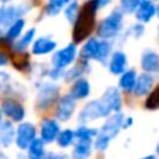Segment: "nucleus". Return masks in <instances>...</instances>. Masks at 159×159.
<instances>
[{"label":"nucleus","mask_w":159,"mask_h":159,"mask_svg":"<svg viewBox=\"0 0 159 159\" xmlns=\"http://www.w3.org/2000/svg\"><path fill=\"white\" fill-rule=\"evenodd\" d=\"M67 4H69V2H66V0H50L46 4L45 10H46V14H49V16H56V14L60 13L63 7L66 8Z\"/></svg>","instance_id":"27"},{"label":"nucleus","mask_w":159,"mask_h":159,"mask_svg":"<svg viewBox=\"0 0 159 159\" xmlns=\"http://www.w3.org/2000/svg\"><path fill=\"white\" fill-rule=\"evenodd\" d=\"M60 127L59 123L53 119H45L41 123V140L43 143H53L57 140L59 134H60Z\"/></svg>","instance_id":"12"},{"label":"nucleus","mask_w":159,"mask_h":159,"mask_svg":"<svg viewBox=\"0 0 159 159\" xmlns=\"http://www.w3.org/2000/svg\"><path fill=\"white\" fill-rule=\"evenodd\" d=\"M112 50V45L107 41L99 38H89L85 45L82 46V57L84 59H93L98 61H105L110 55Z\"/></svg>","instance_id":"3"},{"label":"nucleus","mask_w":159,"mask_h":159,"mask_svg":"<svg viewBox=\"0 0 159 159\" xmlns=\"http://www.w3.org/2000/svg\"><path fill=\"white\" fill-rule=\"evenodd\" d=\"M24 27H25V21L22 18L16 21L11 27H8L7 32H6V39H7V41H14V39H17L22 34Z\"/></svg>","instance_id":"26"},{"label":"nucleus","mask_w":159,"mask_h":159,"mask_svg":"<svg viewBox=\"0 0 159 159\" xmlns=\"http://www.w3.org/2000/svg\"><path fill=\"white\" fill-rule=\"evenodd\" d=\"M137 80H138L137 73H135L134 70H127V71L124 73V74H121L120 78H119V87L123 91H126V92H131L135 88Z\"/></svg>","instance_id":"21"},{"label":"nucleus","mask_w":159,"mask_h":159,"mask_svg":"<svg viewBox=\"0 0 159 159\" xmlns=\"http://www.w3.org/2000/svg\"><path fill=\"white\" fill-rule=\"evenodd\" d=\"M59 98V87L53 82H43L36 93V109L45 110L50 107Z\"/></svg>","instance_id":"5"},{"label":"nucleus","mask_w":159,"mask_h":159,"mask_svg":"<svg viewBox=\"0 0 159 159\" xmlns=\"http://www.w3.org/2000/svg\"><path fill=\"white\" fill-rule=\"evenodd\" d=\"M131 32L134 36H141L144 34V25L143 24H134L131 27Z\"/></svg>","instance_id":"34"},{"label":"nucleus","mask_w":159,"mask_h":159,"mask_svg":"<svg viewBox=\"0 0 159 159\" xmlns=\"http://www.w3.org/2000/svg\"><path fill=\"white\" fill-rule=\"evenodd\" d=\"M155 14H157V6L152 2H148V0L141 2L137 11H135V17H137L138 21H141V24L149 22Z\"/></svg>","instance_id":"15"},{"label":"nucleus","mask_w":159,"mask_h":159,"mask_svg":"<svg viewBox=\"0 0 159 159\" xmlns=\"http://www.w3.org/2000/svg\"><path fill=\"white\" fill-rule=\"evenodd\" d=\"M2 112L7 116L8 119H11L13 121H20L24 120L25 117V109L20 102L14 101V99H6L2 103Z\"/></svg>","instance_id":"10"},{"label":"nucleus","mask_w":159,"mask_h":159,"mask_svg":"<svg viewBox=\"0 0 159 159\" xmlns=\"http://www.w3.org/2000/svg\"><path fill=\"white\" fill-rule=\"evenodd\" d=\"M74 137H75V134H74V131L73 130H63V131L59 134V137H57V144H59V147H61V148H67V147H70L73 144V141H74Z\"/></svg>","instance_id":"28"},{"label":"nucleus","mask_w":159,"mask_h":159,"mask_svg":"<svg viewBox=\"0 0 159 159\" xmlns=\"http://www.w3.org/2000/svg\"><path fill=\"white\" fill-rule=\"evenodd\" d=\"M13 64L16 69L24 70V69H27V67H30L31 61H30V57H28L27 53H17V55L13 56Z\"/></svg>","instance_id":"30"},{"label":"nucleus","mask_w":159,"mask_h":159,"mask_svg":"<svg viewBox=\"0 0 159 159\" xmlns=\"http://www.w3.org/2000/svg\"><path fill=\"white\" fill-rule=\"evenodd\" d=\"M145 107L149 110L159 109V85L155 89H152V92L149 93V96L145 101Z\"/></svg>","instance_id":"31"},{"label":"nucleus","mask_w":159,"mask_h":159,"mask_svg":"<svg viewBox=\"0 0 159 159\" xmlns=\"http://www.w3.org/2000/svg\"><path fill=\"white\" fill-rule=\"evenodd\" d=\"M45 159H67L66 155H60V154H55V152H50V154H46Z\"/></svg>","instance_id":"36"},{"label":"nucleus","mask_w":159,"mask_h":159,"mask_svg":"<svg viewBox=\"0 0 159 159\" xmlns=\"http://www.w3.org/2000/svg\"><path fill=\"white\" fill-rule=\"evenodd\" d=\"M110 140H112V138H109L107 135L102 134V133L99 131V134H98V137H96L95 144H93V145H95V148L98 149V151H105V149L109 147Z\"/></svg>","instance_id":"32"},{"label":"nucleus","mask_w":159,"mask_h":159,"mask_svg":"<svg viewBox=\"0 0 159 159\" xmlns=\"http://www.w3.org/2000/svg\"><path fill=\"white\" fill-rule=\"evenodd\" d=\"M2 36H3V32H2V30H0V38H2Z\"/></svg>","instance_id":"42"},{"label":"nucleus","mask_w":159,"mask_h":159,"mask_svg":"<svg viewBox=\"0 0 159 159\" xmlns=\"http://www.w3.org/2000/svg\"><path fill=\"white\" fill-rule=\"evenodd\" d=\"M92 152L91 141H78L73 149V159H88Z\"/></svg>","instance_id":"22"},{"label":"nucleus","mask_w":159,"mask_h":159,"mask_svg":"<svg viewBox=\"0 0 159 159\" xmlns=\"http://www.w3.org/2000/svg\"><path fill=\"white\" fill-rule=\"evenodd\" d=\"M143 159H155L154 155H148V157H145V158H143Z\"/></svg>","instance_id":"38"},{"label":"nucleus","mask_w":159,"mask_h":159,"mask_svg":"<svg viewBox=\"0 0 159 159\" xmlns=\"http://www.w3.org/2000/svg\"><path fill=\"white\" fill-rule=\"evenodd\" d=\"M107 2H99V0H92V2L84 3L80 8L78 17L73 27V39L75 43H80L84 39H87L91 35L93 27H95L96 13L102 6H106Z\"/></svg>","instance_id":"1"},{"label":"nucleus","mask_w":159,"mask_h":159,"mask_svg":"<svg viewBox=\"0 0 159 159\" xmlns=\"http://www.w3.org/2000/svg\"><path fill=\"white\" fill-rule=\"evenodd\" d=\"M75 57H77V46H75L74 43L67 45L66 48L57 50V52L52 56L53 69L64 71V69H66L67 66H70V64L75 60Z\"/></svg>","instance_id":"7"},{"label":"nucleus","mask_w":159,"mask_h":159,"mask_svg":"<svg viewBox=\"0 0 159 159\" xmlns=\"http://www.w3.org/2000/svg\"><path fill=\"white\" fill-rule=\"evenodd\" d=\"M43 141L41 138H36L32 144L30 145L28 151V159H45L46 154H45V145Z\"/></svg>","instance_id":"23"},{"label":"nucleus","mask_w":159,"mask_h":159,"mask_svg":"<svg viewBox=\"0 0 159 159\" xmlns=\"http://www.w3.org/2000/svg\"><path fill=\"white\" fill-rule=\"evenodd\" d=\"M123 27V13L120 10H113L107 17H105L98 25V36L99 39H112L119 35Z\"/></svg>","instance_id":"2"},{"label":"nucleus","mask_w":159,"mask_h":159,"mask_svg":"<svg viewBox=\"0 0 159 159\" xmlns=\"http://www.w3.org/2000/svg\"><path fill=\"white\" fill-rule=\"evenodd\" d=\"M91 93V84L87 78H80L73 84L71 91H70V95L75 99V101H80V99H85L88 98Z\"/></svg>","instance_id":"17"},{"label":"nucleus","mask_w":159,"mask_h":159,"mask_svg":"<svg viewBox=\"0 0 159 159\" xmlns=\"http://www.w3.org/2000/svg\"><path fill=\"white\" fill-rule=\"evenodd\" d=\"M34 38H35V28H31L28 32H25L24 35L20 38L18 42H16L14 45V49L17 50V53H24V50L32 43ZM34 45V43H32Z\"/></svg>","instance_id":"24"},{"label":"nucleus","mask_w":159,"mask_h":159,"mask_svg":"<svg viewBox=\"0 0 159 159\" xmlns=\"http://www.w3.org/2000/svg\"><path fill=\"white\" fill-rule=\"evenodd\" d=\"M133 124V119L131 117H127L126 120H124V129H127V127H130Z\"/></svg>","instance_id":"37"},{"label":"nucleus","mask_w":159,"mask_h":159,"mask_svg":"<svg viewBox=\"0 0 159 159\" xmlns=\"http://www.w3.org/2000/svg\"><path fill=\"white\" fill-rule=\"evenodd\" d=\"M102 99L109 105L110 110L112 112H116V113H120V109H121V96H120V92L119 89L116 88L110 87L105 91V93L102 95Z\"/></svg>","instance_id":"18"},{"label":"nucleus","mask_w":159,"mask_h":159,"mask_svg":"<svg viewBox=\"0 0 159 159\" xmlns=\"http://www.w3.org/2000/svg\"><path fill=\"white\" fill-rule=\"evenodd\" d=\"M55 49H56V42L52 41V39H49V38H46V36L36 39L32 45V53L36 56L52 53Z\"/></svg>","instance_id":"19"},{"label":"nucleus","mask_w":159,"mask_h":159,"mask_svg":"<svg viewBox=\"0 0 159 159\" xmlns=\"http://www.w3.org/2000/svg\"><path fill=\"white\" fill-rule=\"evenodd\" d=\"M157 14H158V17H159V4L157 6Z\"/></svg>","instance_id":"41"},{"label":"nucleus","mask_w":159,"mask_h":159,"mask_svg":"<svg viewBox=\"0 0 159 159\" xmlns=\"http://www.w3.org/2000/svg\"><path fill=\"white\" fill-rule=\"evenodd\" d=\"M157 155H158V157H159V144H158V145H157Z\"/></svg>","instance_id":"39"},{"label":"nucleus","mask_w":159,"mask_h":159,"mask_svg":"<svg viewBox=\"0 0 159 159\" xmlns=\"http://www.w3.org/2000/svg\"><path fill=\"white\" fill-rule=\"evenodd\" d=\"M36 140V129L32 123H21L16 130V145L20 149H28Z\"/></svg>","instance_id":"8"},{"label":"nucleus","mask_w":159,"mask_h":159,"mask_svg":"<svg viewBox=\"0 0 159 159\" xmlns=\"http://www.w3.org/2000/svg\"><path fill=\"white\" fill-rule=\"evenodd\" d=\"M28 11V4H7L3 3L0 6V24L2 25H13L16 21L21 20V17Z\"/></svg>","instance_id":"6"},{"label":"nucleus","mask_w":159,"mask_h":159,"mask_svg":"<svg viewBox=\"0 0 159 159\" xmlns=\"http://www.w3.org/2000/svg\"><path fill=\"white\" fill-rule=\"evenodd\" d=\"M140 3L141 2H137V0H123L120 3V8L123 13H134L137 11Z\"/></svg>","instance_id":"33"},{"label":"nucleus","mask_w":159,"mask_h":159,"mask_svg":"<svg viewBox=\"0 0 159 159\" xmlns=\"http://www.w3.org/2000/svg\"><path fill=\"white\" fill-rule=\"evenodd\" d=\"M80 4L77 2H71L67 4V7L64 8V16H66V18L69 20L71 24H74L75 20H77L78 17V13H80Z\"/></svg>","instance_id":"29"},{"label":"nucleus","mask_w":159,"mask_h":159,"mask_svg":"<svg viewBox=\"0 0 159 159\" xmlns=\"http://www.w3.org/2000/svg\"><path fill=\"white\" fill-rule=\"evenodd\" d=\"M74 134H75V137L78 138V141H91L92 138L98 137L99 131L96 129H92V127L80 126L74 131Z\"/></svg>","instance_id":"25"},{"label":"nucleus","mask_w":159,"mask_h":159,"mask_svg":"<svg viewBox=\"0 0 159 159\" xmlns=\"http://www.w3.org/2000/svg\"><path fill=\"white\" fill-rule=\"evenodd\" d=\"M112 113L109 105L103 101V99H96V101H91L89 103H87L82 110L78 115V121L81 123V126H85V123L91 120H96V119L107 117Z\"/></svg>","instance_id":"4"},{"label":"nucleus","mask_w":159,"mask_h":159,"mask_svg":"<svg viewBox=\"0 0 159 159\" xmlns=\"http://www.w3.org/2000/svg\"><path fill=\"white\" fill-rule=\"evenodd\" d=\"M141 67L147 74L159 71V55L154 50H145L141 56Z\"/></svg>","instance_id":"13"},{"label":"nucleus","mask_w":159,"mask_h":159,"mask_svg":"<svg viewBox=\"0 0 159 159\" xmlns=\"http://www.w3.org/2000/svg\"><path fill=\"white\" fill-rule=\"evenodd\" d=\"M16 141V130L10 121L0 123V148H8Z\"/></svg>","instance_id":"16"},{"label":"nucleus","mask_w":159,"mask_h":159,"mask_svg":"<svg viewBox=\"0 0 159 159\" xmlns=\"http://www.w3.org/2000/svg\"><path fill=\"white\" fill-rule=\"evenodd\" d=\"M2 116H3V112H2V109H0V123H2Z\"/></svg>","instance_id":"40"},{"label":"nucleus","mask_w":159,"mask_h":159,"mask_svg":"<svg viewBox=\"0 0 159 159\" xmlns=\"http://www.w3.org/2000/svg\"><path fill=\"white\" fill-rule=\"evenodd\" d=\"M7 63H8V56H7V53H6L4 50L0 49V67L6 66Z\"/></svg>","instance_id":"35"},{"label":"nucleus","mask_w":159,"mask_h":159,"mask_svg":"<svg viewBox=\"0 0 159 159\" xmlns=\"http://www.w3.org/2000/svg\"><path fill=\"white\" fill-rule=\"evenodd\" d=\"M75 105H77L75 103V99L73 98L70 93L61 96L57 102V106H56V112H55L56 117H57L60 121L69 120L75 110Z\"/></svg>","instance_id":"9"},{"label":"nucleus","mask_w":159,"mask_h":159,"mask_svg":"<svg viewBox=\"0 0 159 159\" xmlns=\"http://www.w3.org/2000/svg\"><path fill=\"white\" fill-rule=\"evenodd\" d=\"M127 56L124 52H115L110 57V63H109V71L115 75H121L127 71Z\"/></svg>","instance_id":"14"},{"label":"nucleus","mask_w":159,"mask_h":159,"mask_svg":"<svg viewBox=\"0 0 159 159\" xmlns=\"http://www.w3.org/2000/svg\"><path fill=\"white\" fill-rule=\"evenodd\" d=\"M152 84H154V77L151 74H141L137 80V84H135V88H134V93L137 96H144L147 95L148 92H152L151 88H152Z\"/></svg>","instance_id":"20"},{"label":"nucleus","mask_w":159,"mask_h":159,"mask_svg":"<svg viewBox=\"0 0 159 159\" xmlns=\"http://www.w3.org/2000/svg\"><path fill=\"white\" fill-rule=\"evenodd\" d=\"M124 116L121 113H115L110 117H107V120L103 123L101 129V133L105 135H107L109 138H113L119 134L121 129H124Z\"/></svg>","instance_id":"11"}]
</instances>
